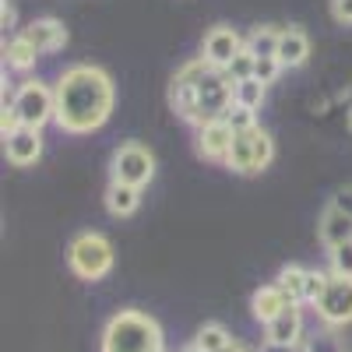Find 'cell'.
Masks as SVG:
<instances>
[{"label": "cell", "mask_w": 352, "mask_h": 352, "mask_svg": "<svg viewBox=\"0 0 352 352\" xmlns=\"http://www.w3.org/2000/svg\"><path fill=\"white\" fill-rule=\"evenodd\" d=\"M292 307V300H289V292L278 285V282H272V285H261L257 292H254V300H250V310H254V317L261 320V324H268V320H275L282 310H289Z\"/></svg>", "instance_id": "17"}, {"label": "cell", "mask_w": 352, "mask_h": 352, "mask_svg": "<svg viewBox=\"0 0 352 352\" xmlns=\"http://www.w3.org/2000/svg\"><path fill=\"white\" fill-rule=\"evenodd\" d=\"M331 204H338V208H342L345 215H352V184H349V187H342V190L331 197Z\"/></svg>", "instance_id": "31"}, {"label": "cell", "mask_w": 352, "mask_h": 352, "mask_svg": "<svg viewBox=\"0 0 352 352\" xmlns=\"http://www.w3.org/2000/svg\"><path fill=\"white\" fill-rule=\"evenodd\" d=\"M4 155L11 166L28 169L43 159V131L39 127H14L4 134Z\"/></svg>", "instance_id": "11"}, {"label": "cell", "mask_w": 352, "mask_h": 352, "mask_svg": "<svg viewBox=\"0 0 352 352\" xmlns=\"http://www.w3.org/2000/svg\"><path fill=\"white\" fill-rule=\"evenodd\" d=\"M264 99H268V85H264L261 78H247V81H236V88H232V102L236 106H247V109H261Z\"/></svg>", "instance_id": "21"}, {"label": "cell", "mask_w": 352, "mask_h": 352, "mask_svg": "<svg viewBox=\"0 0 352 352\" xmlns=\"http://www.w3.org/2000/svg\"><path fill=\"white\" fill-rule=\"evenodd\" d=\"M328 257H331V275L352 278V240L335 247V250H328Z\"/></svg>", "instance_id": "27"}, {"label": "cell", "mask_w": 352, "mask_h": 352, "mask_svg": "<svg viewBox=\"0 0 352 352\" xmlns=\"http://www.w3.org/2000/svg\"><path fill=\"white\" fill-rule=\"evenodd\" d=\"M141 208V187H131V184H120V180H109L106 187V212L113 219H127Z\"/></svg>", "instance_id": "18"}, {"label": "cell", "mask_w": 352, "mask_h": 352, "mask_svg": "<svg viewBox=\"0 0 352 352\" xmlns=\"http://www.w3.org/2000/svg\"><path fill=\"white\" fill-rule=\"evenodd\" d=\"M278 32H282V28H275V25H257L254 32L247 36V50L257 56V60L275 56L278 53Z\"/></svg>", "instance_id": "20"}, {"label": "cell", "mask_w": 352, "mask_h": 352, "mask_svg": "<svg viewBox=\"0 0 352 352\" xmlns=\"http://www.w3.org/2000/svg\"><path fill=\"white\" fill-rule=\"evenodd\" d=\"M254 71H257V56H254L247 46L232 56V64L226 67V74H229L232 81H247V78H254Z\"/></svg>", "instance_id": "25"}, {"label": "cell", "mask_w": 352, "mask_h": 352, "mask_svg": "<svg viewBox=\"0 0 352 352\" xmlns=\"http://www.w3.org/2000/svg\"><path fill=\"white\" fill-rule=\"evenodd\" d=\"M243 46H247V39L236 32V28H229V25H212L208 32H204L201 56H204V60H208L212 67L226 71V67L232 64V56H236Z\"/></svg>", "instance_id": "10"}, {"label": "cell", "mask_w": 352, "mask_h": 352, "mask_svg": "<svg viewBox=\"0 0 352 352\" xmlns=\"http://www.w3.org/2000/svg\"><path fill=\"white\" fill-rule=\"evenodd\" d=\"M39 56H43V53L28 43L25 32L8 36V43H4V64H8V71H32Z\"/></svg>", "instance_id": "19"}, {"label": "cell", "mask_w": 352, "mask_h": 352, "mask_svg": "<svg viewBox=\"0 0 352 352\" xmlns=\"http://www.w3.org/2000/svg\"><path fill=\"white\" fill-rule=\"evenodd\" d=\"M285 67L278 64V56H264V60H257V71H254V78H261L264 85H275V78L282 74Z\"/></svg>", "instance_id": "29"}, {"label": "cell", "mask_w": 352, "mask_h": 352, "mask_svg": "<svg viewBox=\"0 0 352 352\" xmlns=\"http://www.w3.org/2000/svg\"><path fill=\"white\" fill-rule=\"evenodd\" d=\"M56 92V127L64 134H92L99 131L116 102L113 78L99 64H71L53 85Z\"/></svg>", "instance_id": "1"}, {"label": "cell", "mask_w": 352, "mask_h": 352, "mask_svg": "<svg viewBox=\"0 0 352 352\" xmlns=\"http://www.w3.org/2000/svg\"><path fill=\"white\" fill-rule=\"evenodd\" d=\"M21 32L28 36V43L39 53H56V50L67 46V28H64L60 18H36V21H28Z\"/></svg>", "instance_id": "13"}, {"label": "cell", "mask_w": 352, "mask_h": 352, "mask_svg": "<svg viewBox=\"0 0 352 352\" xmlns=\"http://www.w3.org/2000/svg\"><path fill=\"white\" fill-rule=\"evenodd\" d=\"M194 345L204 349V352H222V349L232 345V338H229V331H226L222 324H204V328L194 335Z\"/></svg>", "instance_id": "24"}, {"label": "cell", "mask_w": 352, "mask_h": 352, "mask_svg": "<svg viewBox=\"0 0 352 352\" xmlns=\"http://www.w3.org/2000/svg\"><path fill=\"white\" fill-rule=\"evenodd\" d=\"M303 352H349V349H345L342 335L324 324V328H317V331H310L303 338Z\"/></svg>", "instance_id": "23"}, {"label": "cell", "mask_w": 352, "mask_h": 352, "mask_svg": "<svg viewBox=\"0 0 352 352\" xmlns=\"http://www.w3.org/2000/svg\"><path fill=\"white\" fill-rule=\"evenodd\" d=\"M155 176V155L148 144L141 141H124L120 148L113 152L109 159V180H120V184H131V187H148Z\"/></svg>", "instance_id": "6"}, {"label": "cell", "mask_w": 352, "mask_h": 352, "mask_svg": "<svg viewBox=\"0 0 352 352\" xmlns=\"http://www.w3.org/2000/svg\"><path fill=\"white\" fill-rule=\"evenodd\" d=\"M272 159H275V141H272L268 131L257 124V127L236 134V141H232V152H229V159H226V169L240 173V176H254V173H261V169H268Z\"/></svg>", "instance_id": "5"}, {"label": "cell", "mask_w": 352, "mask_h": 352, "mask_svg": "<svg viewBox=\"0 0 352 352\" xmlns=\"http://www.w3.org/2000/svg\"><path fill=\"white\" fill-rule=\"evenodd\" d=\"M317 317L324 320L328 328H345L352 324V278L331 275L328 289L320 292V300L314 303Z\"/></svg>", "instance_id": "9"}, {"label": "cell", "mask_w": 352, "mask_h": 352, "mask_svg": "<svg viewBox=\"0 0 352 352\" xmlns=\"http://www.w3.org/2000/svg\"><path fill=\"white\" fill-rule=\"evenodd\" d=\"M264 338H268L272 345H292V349H296L303 342V314H300V303H292L275 320H268V324H264Z\"/></svg>", "instance_id": "15"}, {"label": "cell", "mask_w": 352, "mask_h": 352, "mask_svg": "<svg viewBox=\"0 0 352 352\" xmlns=\"http://www.w3.org/2000/svg\"><path fill=\"white\" fill-rule=\"evenodd\" d=\"M317 240L324 243L328 250L349 243L352 240V215H345L338 204H328V208L320 212V219H317Z\"/></svg>", "instance_id": "16"}, {"label": "cell", "mask_w": 352, "mask_h": 352, "mask_svg": "<svg viewBox=\"0 0 352 352\" xmlns=\"http://www.w3.org/2000/svg\"><path fill=\"white\" fill-rule=\"evenodd\" d=\"M232 141H236V131L226 124V116L222 120H208V124L197 127V155L208 159V162H222L226 166V159L232 152Z\"/></svg>", "instance_id": "12"}, {"label": "cell", "mask_w": 352, "mask_h": 352, "mask_svg": "<svg viewBox=\"0 0 352 352\" xmlns=\"http://www.w3.org/2000/svg\"><path fill=\"white\" fill-rule=\"evenodd\" d=\"M307 272H310V268H300V264H285V268L278 272V278H275V282L289 292L292 303H303V300H307Z\"/></svg>", "instance_id": "22"}, {"label": "cell", "mask_w": 352, "mask_h": 352, "mask_svg": "<svg viewBox=\"0 0 352 352\" xmlns=\"http://www.w3.org/2000/svg\"><path fill=\"white\" fill-rule=\"evenodd\" d=\"M4 102L11 106L14 113V120L21 127H46L50 120H56V92H53V85L39 81V78H25L18 88H14V96Z\"/></svg>", "instance_id": "3"}, {"label": "cell", "mask_w": 352, "mask_h": 352, "mask_svg": "<svg viewBox=\"0 0 352 352\" xmlns=\"http://www.w3.org/2000/svg\"><path fill=\"white\" fill-rule=\"evenodd\" d=\"M232 88H236V81L219 67H208L201 74V81H197V116H201V124L222 120L226 109L232 106Z\"/></svg>", "instance_id": "8"}, {"label": "cell", "mask_w": 352, "mask_h": 352, "mask_svg": "<svg viewBox=\"0 0 352 352\" xmlns=\"http://www.w3.org/2000/svg\"><path fill=\"white\" fill-rule=\"evenodd\" d=\"M226 124L232 127V131H250V127H257V113L254 109H247V106H236L232 102L229 109H226Z\"/></svg>", "instance_id": "26"}, {"label": "cell", "mask_w": 352, "mask_h": 352, "mask_svg": "<svg viewBox=\"0 0 352 352\" xmlns=\"http://www.w3.org/2000/svg\"><path fill=\"white\" fill-rule=\"evenodd\" d=\"M349 131H352V106H349Z\"/></svg>", "instance_id": "32"}, {"label": "cell", "mask_w": 352, "mask_h": 352, "mask_svg": "<svg viewBox=\"0 0 352 352\" xmlns=\"http://www.w3.org/2000/svg\"><path fill=\"white\" fill-rule=\"evenodd\" d=\"M208 67L212 64L204 60V56H197V60H187V64L176 67V74L169 81V106H173V113L180 116V120L194 124V127L201 124V116H197V81H201V74Z\"/></svg>", "instance_id": "7"}, {"label": "cell", "mask_w": 352, "mask_h": 352, "mask_svg": "<svg viewBox=\"0 0 352 352\" xmlns=\"http://www.w3.org/2000/svg\"><path fill=\"white\" fill-rule=\"evenodd\" d=\"M102 352H166L159 320L141 310L113 314L102 328Z\"/></svg>", "instance_id": "2"}, {"label": "cell", "mask_w": 352, "mask_h": 352, "mask_svg": "<svg viewBox=\"0 0 352 352\" xmlns=\"http://www.w3.org/2000/svg\"><path fill=\"white\" fill-rule=\"evenodd\" d=\"M113 243L102 236V232H78V236L71 240L67 247V264H71V272L85 282H99L113 272Z\"/></svg>", "instance_id": "4"}, {"label": "cell", "mask_w": 352, "mask_h": 352, "mask_svg": "<svg viewBox=\"0 0 352 352\" xmlns=\"http://www.w3.org/2000/svg\"><path fill=\"white\" fill-rule=\"evenodd\" d=\"M278 64L285 67V71H296V67H303L307 60H310V36L303 32L300 25H289V28H282L278 32Z\"/></svg>", "instance_id": "14"}, {"label": "cell", "mask_w": 352, "mask_h": 352, "mask_svg": "<svg viewBox=\"0 0 352 352\" xmlns=\"http://www.w3.org/2000/svg\"><path fill=\"white\" fill-rule=\"evenodd\" d=\"M328 282H331V275H328V272L310 268V272H307V300H303V303H310V307H314V303L320 300V292L328 289Z\"/></svg>", "instance_id": "28"}, {"label": "cell", "mask_w": 352, "mask_h": 352, "mask_svg": "<svg viewBox=\"0 0 352 352\" xmlns=\"http://www.w3.org/2000/svg\"><path fill=\"white\" fill-rule=\"evenodd\" d=\"M331 4V18L338 25H352V0H328Z\"/></svg>", "instance_id": "30"}]
</instances>
